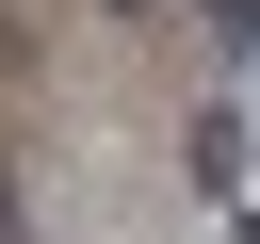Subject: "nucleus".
Returning a JSON list of instances; mask_svg holds the SVG:
<instances>
[{"instance_id":"f257e3e1","label":"nucleus","mask_w":260,"mask_h":244,"mask_svg":"<svg viewBox=\"0 0 260 244\" xmlns=\"http://www.w3.org/2000/svg\"><path fill=\"white\" fill-rule=\"evenodd\" d=\"M179 146H195V179H211V195H244V163H260V130H244V114H195Z\"/></svg>"}]
</instances>
